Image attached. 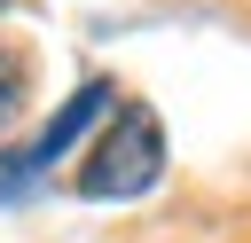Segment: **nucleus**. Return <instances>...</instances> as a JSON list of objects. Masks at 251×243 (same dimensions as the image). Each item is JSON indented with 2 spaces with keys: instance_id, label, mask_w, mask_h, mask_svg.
<instances>
[{
  "instance_id": "nucleus-4",
  "label": "nucleus",
  "mask_w": 251,
  "mask_h": 243,
  "mask_svg": "<svg viewBox=\"0 0 251 243\" xmlns=\"http://www.w3.org/2000/svg\"><path fill=\"white\" fill-rule=\"evenodd\" d=\"M0 8H8V0H0Z\"/></svg>"
},
{
  "instance_id": "nucleus-1",
  "label": "nucleus",
  "mask_w": 251,
  "mask_h": 243,
  "mask_svg": "<svg viewBox=\"0 0 251 243\" xmlns=\"http://www.w3.org/2000/svg\"><path fill=\"white\" fill-rule=\"evenodd\" d=\"M157 172H165V125H157V110H141V102H118L110 110V125L78 149V196H102V204H118V196H141V188H157Z\"/></svg>"
},
{
  "instance_id": "nucleus-3",
  "label": "nucleus",
  "mask_w": 251,
  "mask_h": 243,
  "mask_svg": "<svg viewBox=\"0 0 251 243\" xmlns=\"http://www.w3.org/2000/svg\"><path fill=\"white\" fill-rule=\"evenodd\" d=\"M24 94H31V71H24V55H16V47H0V125L24 110Z\"/></svg>"
},
{
  "instance_id": "nucleus-2",
  "label": "nucleus",
  "mask_w": 251,
  "mask_h": 243,
  "mask_svg": "<svg viewBox=\"0 0 251 243\" xmlns=\"http://www.w3.org/2000/svg\"><path fill=\"white\" fill-rule=\"evenodd\" d=\"M118 102H126V94H118L110 78H86V86H78V94H71V102H63L31 141H24V149H8V157H0V196H24L47 165H63L78 141H94V133L110 125V110H118Z\"/></svg>"
}]
</instances>
